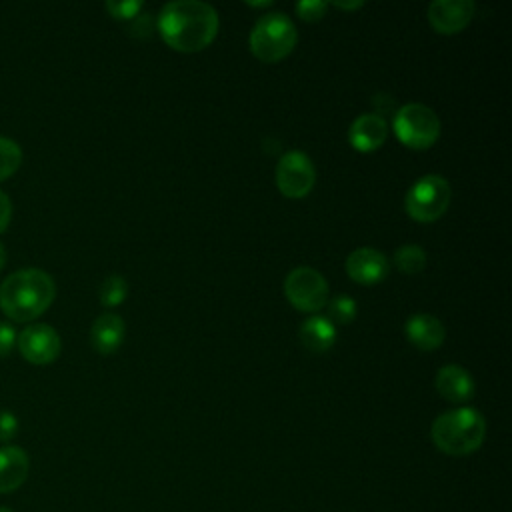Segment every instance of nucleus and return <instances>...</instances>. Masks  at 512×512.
<instances>
[{
    "mask_svg": "<svg viewBox=\"0 0 512 512\" xmlns=\"http://www.w3.org/2000/svg\"><path fill=\"white\" fill-rule=\"evenodd\" d=\"M216 10L200 0H174L162 6L158 14V32L162 40L178 52H200L218 34Z\"/></svg>",
    "mask_w": 512,
    "mask_h": 512,
    "instance_id": "obj_1",
    "label": "nucleus"
},
{
    "mask_svg": "<svg viewBox=\"0 0 512 512\" xmlns=\"http://www.w3.org/2000/svg\"><path fill=\"white\" fill-rule=\"evenodd\" d=\"M56 296L52 276L40 268L12 272L0 284V310L16 322H30L42 316Z\"/></svg>",
    "mask_w": 512,
    "mask_h": 512,
    "instance_id": "obj_2",
    "label": "nucleus"
},
{
    "mask_svg": "<svg viewBox=\"0 0 512 512\" xmlns=\"http://www.w3.org/2000/svg\"><path fill=\"white\" fill-rule=\"evenodd\" d=\"M432 442L448 456H466L478 450L486 436V420L472 406L442 412L430 428Z\"/></svg>",
    "mask_w": 512,
    "mask_h": 512,
    "instance_id": "obj_3",
    "label": "nucleus"
},
{
    "mask_svg": "<svg viewBox=\"0 0 512 512\" xmlns=\"http://www.w3.org/2000/svg\"><path fill=\"white\" fill-rule=\"evenodd\" d=\"M248 42L250 52L260 62L272 64L286 58L294 50L298 42V32L294 22L286 14L270 12L256 20Z\"/></svg>",
    "mask_w": 512,
    "mask_h": 512,
    "instance_id": "obj_4",
    "label": "nucleus"
},
{
    "mask_svg": "<svg viewBox=\"0 0 512 512\" xmlns=\"http://www.w3.org/2000/svg\"><path fill=\"white\" fill-rule=\"evenodd\" d=\"M392 126L396 138L414 150L430 148L440 136V120L436 112L420 102L400 106L394 114Z\"/></svg>",
    "mask_w": 512,
    "mask_h": 512,
    "instance_id": "obj_5",
    "label": "nucleus"
},
{
    "mask_svg": "<svg viewBox=\"0 0 512 512\" xmlns=\"http://www.w3.org/2000/svg\"><path fill=\"white\" fill-rule=\"evenodd\" d=\"M450 194L452 192L446 178L440 174H424L406 192L404 208L416 222H434L448 210Z\"/></svg>",
    "mask_w": 512,
    "mask_h": 512,
    "instance_id": "obj_6",
    "label": "nucleus"
},
{
    "mask_svg": "<svg viewBox=\"0 0 512 512\" xmlns=\"http://www.w3.org/2000/svg\"><path fill=\"white\" fill-rule=\"evenodd\" d=\"M284 294L296 310L318 312L328 304V282L318 270L298 266L288 272L284 280Z\"/></svg>",
    "mask_w": 512,
    "mask_h": 512,
    "instance_id": "obj_7",
    "label": "nucleus"
},
{
    "mask_svg": "<svg viewBox=\"0 0 512 512\" xmlns=\"http://www.w3.org/2000/svg\"><path fill=\"white\" fill-rule=\"evenodd\" d=\"M316 182V168L302 150L286 152L276 166V184L286 198H304Z\"/></svg>",
    "mask_w": 512,
    "mask_h": 512,
    "instance_id": "obj_8",
    "label": "nucleus"
},
{
    "mask_svg": "<svg viewBox=\"0 0 512 512\" xmlns=\"http://www.w3.org/2000/svg\"><path fill=\"white\" fill-rule=\"evenodd\" d=\"M18 350L24 360L36 366H44L54 362L60 356L62 342L58 332L42 322L28 324L18 336H16Z\"/></svg>",
    "mask_w": 512,
    "mask_h": 512,
    "instance_id": "obj_9",
    "label": "nucleus"
},
{
    "mask_svg": "<svg viewBox=\"0 0 512 512\" xmlns=\"http://www.w3.org/2000/svg\"><path fill=\"white\" fill-rule=\"evenodd\" d=\"M474 10L472 0H436L428 6V22L438 34H456L468 26Z\"/></svg>",
    "mask_w": 512,
    "mask_h": 512,
    "instance_id": "obj_10",
    "label": "nucleus"
},
{
    "mask_svg": "<svg viewBox=\"0 0 512 512\" xmlns=\"http://www.w3.org/2000/svg\"><path fill=\"white\" fill-rule=\"evenodd\" d=\"M388 258L376 248H356L346 258V272L358 284H376L388 274Z\"/></svg>",
    "mask_w": 512,
    "mask_h": 512,
    "instance_id": "obj_11",
    "label": "nucleus"
},
{
    "mask_svg": "<svg viewBox=\"0 0 512 512\" xmlns=\"http://www.w3.org/2000/svg\"><path fill=\"white\" fill-rule=\"evenodd\" d=\"M388 126L380 114H360L348 130V140L358 152H372L386 140Z\"/></svg>",
    "mask_w": 512,
    "mask_h": 512,
    "instance_id": "obj_12",
    "label": "nucleus"
},
{
    "mask_svg": "<svg viewBox=\"0 0 512 512\" xmlns=\"http://www.w3.org/2000/svg\"><path fill=\"white\" fill-rule=\"evenodd\" d=\"M436 390L452 404H464L474 396L472 376L458 364H446L436 374Z\"/></svg>",
    "mask_w": 512,
    "mask_h": 512,
    "instance_id": "obj_13",
    "label": "nucleus"
},
{
    "mask_svg": "<svg viewBox=\"0 0 512 512\" xmlns=\"http://www.w3.org/2000/svg\"><path fill=\"white\" fill-rule=\"evenodd\" d=\"M404 332L410 344L424 352L436 350L446 336L444 324L432 314H412L404 324Z\"/></svg>",
    "mask_w": 512,
    "mask_h": 512,
    "instance_id": "obj_14",
    "label": "nucleus"
},
{
    "mask_svg": "<svg viewBox=\"0 0 512 512\" xmlns=\"http://www.w3.org/2000/svg\"><path fill=\"white\" fill-rule=\"evenodd\" d=\"M30 460L20 446H2L0 448V494L14 492L20 488L28 476Z\"/></svg>",
    "mask_w": 512,
    "mask_h": 512,
    "instance_id": "obj_15",
    "label": "nucleus"
},
{
    "mask_svg": "<svg viewBox=\"0 0 512 512\" xmlns=\"http://www.w3.org/2000/svg\"><path fill=\"white\" fill-rule=\"evenodd\" d=\"M124 320L114 314V312H106L100 314L90 330V338H92V346L96 352L100 354H114L122 340H124Z\"/></svg>",
    "mask_w": 512,
    "mask_h": 512,
    "instance_id": "obj_16",
    "label": "nucleus"
},
{
    "mask_svg": "<svg viewBox=\"0 0 512 512\" xmlns=\"http://www.w3.org/2000/svg\"><path fill=\"white\" fill-rule=\"evenodd\" d=\"M300 340L310 352H326L336 342V326L326 316H310L300 326Z\"/></svg>",
    "mask_w": 512,
    "mask_h": 512,
    "instance_id": "obj_17",
    "label": "nucleus"
},
{
    "mask_svg": "<svg viewBox=\"0 0 512 512\" xmlns=\"http://www.w3.org/2000/svg\"><path fill=\"white\" fill-rule=\"evenodd\" d=\"M394 262L400 268V272L418 274L426 266V252L418 244H406L394 252Z\"/></svg>",
    "mask_w": 512,
    "mask_h": 512,
    "instance_id": "obj_18",
    "label": "nucleus"
},
{
    "mask_svg": "<svg viewBox=\"0 0 512 512\" xmlns=\"http://www.w3.org/2000/svg\"><path fill=\"white\" fill-rule=\"evenodd\" d=\"M22 164L20 146L6 136H0V182L8 180Z\"/></svg>",
    "mask_w": 512,
    "mask_h": 512,
    "instance_id": "obj_19",
    "label": "nucleus"
},
{
    "mask_svg": "<svg viewBox=\"0 0 512 512\" xmlns=\"http://www.w3.org/2000/svg\"><path fill=\"white\" fill-rule=\"evenodd\" d=\"M126 294H128V282H126L120 274H110V276L102 282L100 292H98L100 302H102L104 306H108V308H114V306L122 304L124 298H126Z\"/></svg>",
    "mask_w": 512,
    "mask_h": 512,
    "instance_id": "obj_20",
    "label": "nucleus"
},
{
    "mask_svg": "<svg viewBox=\"0 0 512 512\" xmlns=\"http://www.w3.org/2000/svg\"><path fill=\"white\" fill-rule=\"evenodd\" d=\"M356 316V300L352 296L340 294L328 302V320L336 324H348Z\"/></svg>",
    "mask_w": 512,
    "mask_h": 512,
    "instance_id": "obj_21",
    "label": "nucleus"
},
{
    "mask_svg": "<svg viewBox=\"0 0 512 512\" xmlns=\"http://www.w3.org/2000/svg\"><path fill=\"white\" fill-rule=\"evenodd\" d=\"M142 2H138V0H124V2H112V0H108L106 2V10H108V14L110 16H114V18H118V20H130V18H134L140 10H142Z\"/></svg>",
    "mask_w": 512,
    "mask_h": 512,
    "instance_id": "obj_22",
    "label": "nucleus"
},
{
    "mask_svg": "<svg viewBox=\"0 0 512 512\" xmlns=\"http://www.w3.org/2000/svg\"><path fill=\"white\" fill-rule=\"evenodd\" d=\"M328 10V2L322 0H300L296 4V14L306 20V22H316L320 20Z\"/></svg>",
    "mask_w": 512,
    "mask_h": 512,
    "instance_id": "obj_23",
    "label": "nucleus"
},
{
    "mask_svg": "<svg viewBox=\"0 0 512 512\" xmlns=\"http://www.w3.org/2000/svg\"><path fill=\"white\" fill-rule=\"evenodd\" d=\"M18 434V418L10 410H0V442H10Z\"/></svg>",
    "mask_w": 512,
    "mask_h": 512,
    "instance_id": "obj_24",
    "label": "nucleus"
},
{
    "mask_svg": "<svg viewBox=\"0 0 512 512\" xmlns=\"http://www.w3.org/2000/svg\"><path fill=\"white\" fill-rule=\"evenodd\" d=\"M16 344V330L8 322H0V356H8Z\"/></svg>",
    "mask_w": 512,
    "mask_h": 512,
    "instance_id": "obj_25",
    "label": "nucleus"
},
{
    "mask_svg": "<svg viewBox=\"0 0 512 512\" xmlns=\"http://www.w3.org/2000/svg\"><path fill=\"white\" fill-rule=\"evenodd\" d=\"M12 220V202L10 198L0 190V232H4L8 228Z\"/></svg>",
    "mask_w": 512,
    "mask_h": 512,
    "instance_id": "obj_26",
    "label": "nucleus"
},
{
    "mask_svg": "<svg viewBox=\"0 0 512 512\" xmlns=\"http://www.w3.org/2000/svg\"><path fill=\"white\" fill-rule=\"evenodd\" d=\"M334 6L336 8H344V10H356V8H360V6H364V2H334Z\"/></svg>",
    "mask_w": 512,
    "mask_h": 512,
    "instance_id": "obj_27",
    "label": "nucleus"
},
{
    "mask_svg": "<svg viewBox=\"0 0 512 512\" xmlns=\"http://www.w3.org/2000/svg\"><path fill=\"white\" fill-rule=\"evenodd\" d=\"M4 264H6V248H4V244L0 242V272H2Z\"/></svg>",
    "mask_w": 512,
    "mask_h": 512,
    "instance_id": "obj_28",
    "label": "nucleus"
},
{
    "mask_svg": "<svg viewBox=\"0 0 512 512\" xmlns=\"http://www.w3.org/2000/svg\"><path fill=\"white\" fill-rule=\"evenodd\" d=\"M250 6H270V2H248Z\"/></svg>",
    "mask_w": 512,
    "mask_h": 512,
    "instance_id": "obj_29",
    "label": "nucleus"
},
{
    "mask_svg": "<svg viewBox=\"0 0 512 512\" xmlns=\"http://www.w3.org/2000/svg\"><path fill=\"white\" fill-rule=\"evenodd\" d=\"M0 512H12L10 508H6V506H0Z\"/></svg>",
    "mask_w": 512,
    "mask_h": 512,
    "instance_id": "obj_30",
    "label": "nucleus"
}]
</instances>
